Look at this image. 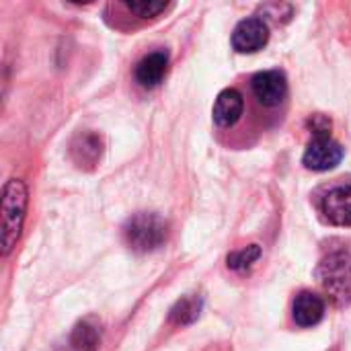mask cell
Wrapping results in <instances>:
<instances>
[{"instance_id": "1", "label": "cell", "mask_w": 351, "mask_h": 351, "mask_svg": "<svg viewBox=\"0 0 351 351\" xmlns=\"http://www.w3.org/2000/svg\"><path fill=\"white\" fill-rule=\"evenodd\" d=\"M323 292L337 306L346 308L351 304V255L346 251L329 253L321 259L315 271Z\"/></svg>"}, {"instance_id": "2", "label": "cell", "mask_w": 351, "mask_h": 351, "mask_svg": "<svg viewBox=\"0 0 351 351\" xmlns=\"http://www.w3.org/2000/svg\"><path fill=\"white\" fill-rule=\"evenodd\" d=\"M27 202H29V193L25 183L21 179L6 181L2 189V255L4 257L10 255V251L14 249L21 237Z\"/></svg>"}, {"instance_id": "3", "label": "cell", "mask_w": 351, "mask_h": 351, "mask_svg": "<svg viewBox=\"0 0 351 351\" xmlns=\"http://www.w3.org/2000/svg\"><path fill=\"white\" fill-rule=\"evenodd\" d=\"M169 226L158 214L140 212L132 216L123 226L125 243L136 253H150L167 243Z\"/></svg>"}, {"instance_id": "4", "label": "cell", "mask_w": 351, "mask_h": 351, "mask_svg": "<svg viewBox=\"0 0 351 351\" xmlns=\"http://www.w3.org/2000/svg\"><path fill=\"white\" fill-rule=\"evenodd\" d=\"M319 210L333 226H351V181H335L319 195Z\"/></svg>"}, {"instance_id": "5", "label": "cell", "mask_w": 351, "mask_h": 351, "mask_svg": "<svg viewBox=\"0 0 351 351\" xmlns=\"http://www.w3.org/2000/svg\"><path fill=\"white\" fill-rule=\"evenodd\" d=\"M343 160V148L339 142H335L331 136H315L302 156V162L306 169L325 173L335 169Z\"/></svg>"}, {"instance_id": "6", "label": "cell", "mask_w": 351, "mask_h": 351, "mask_svg": "<svg viewBox=\"0 0 351 351\" xmlns=\"http://www.w3.org/2000/svg\"><path fill=\"white\" fill-rule=\"evenodd\" d=\"M251 90L253 97L257 99L259 105L274 109L280 107L286 97H288V80L286 74L280 70H265L253 76L251 80Z\"/></svg>"}, {"instance_id": "7", "label": "cell", "mask_w": 351, "mask_h": 351, "mask_svg": "<svg viewBox=\"0 0 351 351\" xmlns=\"http://www.w3.org/2000/svg\"><path fill=\"white\" fill-rule=\"evenodd\" d=\"M269 25L259 16H249L241 21L232 31V47L239 53H253L267 45Z\"/></svg>"}, {"instance_id": "8", "label": "cell", "mask_w": 351, "mask_h": 351, "mask_svg": "<svg viewBox=\"0 0 351 351\" xmlns=\"http://www.w3.org/2000/svg\"><path fill=\"white\" fill-rule=\"evenodd\" d=\"M167 68H169V53L162 49L150 51L136 64V70H134L136 82L142 88H154L162 82Z\"/></svg>"}, {"instance_id": "9", "label": "cell", "mask_w": 351, "mask_h": 351, "mask_svg": "<svg viewBox=\"0 0 351 351\" xmlns=\"http://www.w3.org/2000/svg\"><path fill=\"white\" fill-rule=\"evenodd\" d=\"M245 113V99L237 88H224L214 103L212 117L218 128H232Z\"/></svg>"}, {"instance_id": "10", "label": "cell", "mask_w": 351, "mask_h": 351, "mask_svg": "<svg viewBox=\"0 0 351 351\" xmlns=\"http://www.w3.org/2000/svg\"><path fill=\"white\" fill-rule=\"evenodd\" d=\"M292 317L294 323L302 329L315 327L325 317V300L315 292H300L294 300Z\"/></svg>"}, {"instance_id": "11", "label": "cell", "mask_w": 351, "mask_h": 351, "mask_svg": "<svg viewBox=\"0 0 351 351\" xmlns=\"http://www.w3.org/2000/svg\"><path fill=\"white\" fill-rule=\"evenodd\" d=\"M70 346L74 351H97L101 346V325L95 319L80 321L70 335Z\"/></svg>"}, {"instance_id": "12", "label": "cell", "mask_w": 351, "mask_h": 351, "mask_svg": "<svg viewBox=\"0 0 351 351\" xmlns=\"http://www.w3.org/2000/svg\"><path fill=\"white\" fill-rule=\"evenodd\" d=\"M101 138L97 134H82L76 138V142L72 144V154L76 158V162L82 165H95L101 158Z\"/></svg>"}, {"instance_id": "13", "label": "cell", "mask_w": 351, "mask_h": 351, "mask_svg": "<svg viewBox=\"0 0 351 351\" xmlns=\"http://www.w3.org/2000/svg\"><path fill=\"white\" fill-rule=\"evenodd\" d=\"M197 315H199V300L193 296H185L173 306L171 321L175 325H189L197 319Z\"/></svg>"}, {"instance_id": "14", "label": "cell", "mask_w": 351, "mask_h": 351, "mask_svg": "<svg viewBox=\"0 0 351 351\" xmlns=\"http://www.w3.org/2000/svg\"><path fill=\"white\" fill-rule=\"evenodd\" d=\"M259 257H261L259 245H249V247H245V249L234 251V253L228 255V267L234 269V271H245V269H249L253 263H257Z\"/></svg>"}, {"instance_id": "15", "label": "cell", "mask_w": 351, "mask_h": 351, "mask_svg": "<svg viewBox=\"0 0 351 351\" xmlns=\"http://www.w3.org/2000/svg\"><path fill=\"white\" fill-rule=\"evenodd\" d=\"M130 12H134L140 19H152L158 16L160 12H165L169 8L167 2H148V0H140V2H125L123 4Z\"/></svg>"}, {"instance_id": "16", "label": "cell", "mask_w": 351, "mask_h": 351, "mask_svg": "<svg viewBox=\"0 0 351 351\" xmlns=\"http://www.w3.org/2000/svg\"><path fill=\"white\" fill-rule=\"evenodd\" d=\"M308 128L315 136H331V119L323 113H317L308 119Z\"/></svg>"}]
</instances>
